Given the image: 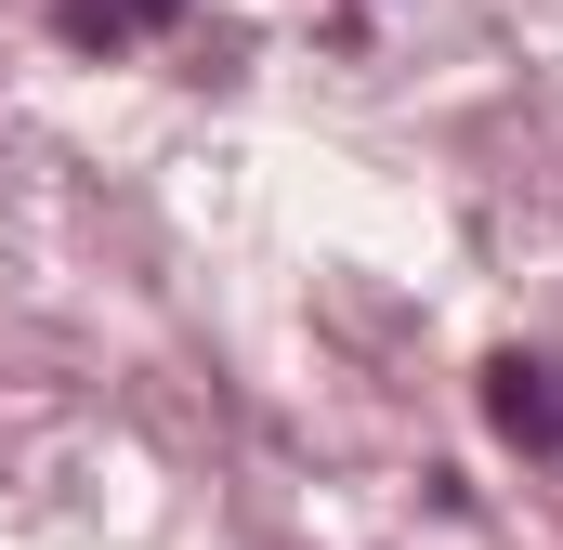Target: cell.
Listing matches in <instances>:
<instances>
[{
    "mask_svg": "<svg viewBox=\"0 0 563 550\" xmlns=\"http://www.w3.org/2000/svg\"><path fill=\"white\" fill-rule=\"evenodd\" d=\"M53 26H66L79 53H132L157 26H184V0H53Z\"/></svg>",
    "mask_w": 563,
    "mask_h": 550,
    "instance_id": "obj_2",
    "label": "cell"
},
{
    "mask_svg": "<svg viewBox=\"0 0 563 550\" xmlns=\"http://www.w3.org/2000/svg\"><path fill=\"white\" fill-rule=\"evenodd\" d=\"M485 407H498V432H511V446H538V459H551V446H563V367L498 354V367H485Z\"/></svg>",
    "mask_w": 563,
    "mask_h": 550,
    "instance_id": "obj_1",
    "label": "cell"
}]
</instances>
